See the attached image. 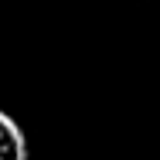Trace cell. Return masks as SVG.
<instances>
[{
    "mask_svg": "<svg viewBox=\"0 0 160 160\" xmlns=\"http://www.w3.org/2000/svg\"><path fill=\"white\" fill-rule=\"evenodd\" d=\"M0 160H28V136L14 116L0 109Z\"/></svg>",
    "mask_w": 160,
    "mask_h": 160,
    "instance_id": "6da1fadb",
    "label": "cell"
}]
</instances>
